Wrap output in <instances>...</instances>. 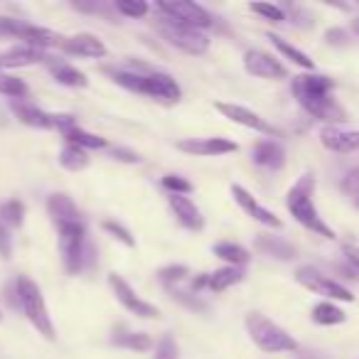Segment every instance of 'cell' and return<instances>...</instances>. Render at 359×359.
<instances>
[{
  "mask_svg": "<svg viewBox=\"0 0 359 359\" xmlns=\"http://www.w3.org/2000/svg\"><path fill=\"white\" fill-rule=\"evenodd\" d=\"M315 185H318V182H315L313 172L300 175V177L293 182V187L288 190V195H285V207H288L290 217H293L300 226H305V229L313 231V234L323 236V239L334 241L337 234H334L332 226L320 217L318 207H315V200H313Z\"/></svg>",
  "mask_w": 359,
  "mask_h": 359,
  "instance_id": "1",
  "label": "cell"
},
{
  "mask_svg": "<svg viewBox=\"0 0 359 359\" xmlns=\"http://www.w3.org/2000/svg\"><path fill=\"white\" fill-rule=\"evenodd\" d=\"M57 226V244H60L62 266L69 276H79L86 269V261L91 259L94 249L86 239V222L81 215L69 217V219L55 222Z\"/></svg>",
  "mask_w": 359,
  "mask_h": 359,
  "instance_id": "2",
  "label": "cell"
},
{
  "mask_svg": "<svg viewBox=\"0 0 359 359\" xmlns=\"http://www.w3.org/2000/svg\"><path fill=\"white\" fill-rule=\"evenodd\" d=\"M246 332H249L251 342L259 349L269 354H278V352H298V339L283 330L280 325H276L271 318H266L264 313H249L244 320Z\"/></svg>",
  "mask_w": 359,
  "mask_h": 359,
  "instance_id": "3",
  "label": "cell"
},
{
  "mask_svg": "<svg viewBox=\"0 0 359 359\" xmlns=\"http://www.w3.org/2000/svg\"><path fill=\"white\" fill-rule=\"evenodd\" d=\"M15 283H18V303H20L25 318L30 320V325L37 330V334H42L45 339L55 342L57 339L55 323H52V318H50V310H47L45 295H42L40 285L32 278H27V276H18Z\"/></svg>",
  "mask_w": 359,
  "mask_h": 359,
  "instance_id": "4",
  "label": "cell"
},
{
  "mask_svg": "<svg viewBox=\"0 0 359 359\" xmlns=\"http://www.w3.org/2000/svg\"><path fill=\"white\" fill-rule=\"evenodd\" d=\"M11 111L18 116V121L30 128H40V130H60L62 135L69 128L76 126V118L72 114H50L45 109H37L35 104H30L27 99L20 101H11Z\"/></svg>",
  "mask_w": 359,
  "mask_h": 359,
  "instance_id": "5",
  "label": "cell"
},
{
  "mask_svg": "<svg viewBox=\"0 0 359 359\" xmlns=\"http://www.w3.org/2000/svg\"><path fill=\"white\" fill-rule=\"evenodd\" d=\"M158 32L163 35V40L168 42V45L177 47V50L185 52V55L202 57L207 50H210V37H207L202 30H195V27H187V25H177V22L168 20V18H163V15H160V22H158Z\"/></svg>",
  "mask_w": 359,
  "mask_h": 359,
  "instance_id": "6",
  "label": "cell"
},
{
  "mask_svg": "<svg viewBox=\"0 0 359 359\" xmlns=\"http://www.w3.org/2000/svg\"><path fill=\"white\" fill-rule=\"evenodd\" d=\"M158 13L168 20L177 22V25H187L195 27V30L205 32L207 27H212L215 18L210 15L207 8H202L200 3H192V0H160L155 3Z\"/></svg>",
  "mask_w": 359,
  "mask_h": 359,
  "instance_id": "7",
  "label": "cell"
},
{
  "mask_svg": "<svg viewBox=\"0 0 359 359\" xmlns=\"http://www.w3.org/2000/svg\"><path fill=\"white\" fill-rule=\"evenodd\" d=\"M295 280H298L305 290H310V293L323 295V300H332V303L334 300H342V303H352L354 300L352 290H349L347 285H342L339 280L325 276L323 271L315 269V266H300V269L295 271Z\"/></svg>",
  "mask_w": 359,
  "mask_h": 359,
  "instance_id": "8",
  "label": "cell"
},
{
  "mask_svg": "<svg viewBox=\"0 0 359 359\" xmlns=\"http://www.w3.org/2000/svg\"><path fill=\"white\" fill-rule=\"evenodd\" d=\"M290 91H293V96L298 99L300 106H308L320 99L332 96L334 79L325 74H315V72H310V74H298L290 81Z\"/></svg>",
  "mask_w": 359,
  "mask_h": 359,
  "instance_id": "9",
  "label": "cell"
},
{
  "mask_svg": "<svg viewBox=\"0 0 359 359\" xmlns=\"http://www.w3.org/2000/svg\"><path fill=\"white\" fill-rule=\"evenodd\" d=\"M109 285H111V290H114L116 300H118V303L123 305L130 315L143 318V320H158L160 318V310L155 308V305H150L148 300L140 298V295L130 288V283L123 278V276L109 273Z\"/></svg>",
  "mask_w": 359,
  "mask_h": 359,
  "instance_id": "10",
  "label": "cell"
},
{
  "mask_svg": "<svg viewBox=\"0 0 359 359\" xmlns=\"http://www.w3.org/2000/svg\"><path fill=\"white\" fill-rule=\"evenodd\" d=\"M138 94L170 106V104H177L180 96H182V89H180V84L175 81V76H170L168 72H153L150 69L143 74Z\"/></svg>",
  "mask_w": 359,
  "mask_h": 359,
  "instance_id": "11",
  "label": "cell"
},
{
  "mask_svg": "<svg viewBox=\"0 0 359 359\" xmlns=\"http://www.w3.org/2000/svg\"><path fill=\"white\" fill-rule=\"evenodd\" d=\"M215 109L219 111V114L224 116V118L234 121V123L244 126V128H249V130H256V133H264V135H269V138H278V135H280V130L276 128V126H271L269 121L261 118V116L256 114V111L246 109V106L226 104V101H217Z\"/></svg>",
  "mask_w": 359,
  "mask_h": 359,
  "instance_id": "12",
  "label": "cell"
},
{
  "mask_svg": "<svg viewBox=\"0 0 359 359\" xmlns=\"http://www.w3.org/2000/svg\"><path fill=\"white\" fill-rule=\"evenodd\" d=\"M244 69L249 72L251 76H259V79H269V81H278L288 76V69H285L283 62L264 50H246Z\"/></svg>",
  "mask_w": 359,
  "mask_h": 359,
  "instance_id": "13",
  "label": "cell"
},
{
  "mask_svg": "<svg viewBox=\"0 0 359 359\" xmlns=\"http://www.w3.org/2000/svg\"><path fill=\"white\" fill-rule=\"evenodd\" d=\"M244 280V271L234 269V266H224L219 271H212V273H200L197 278L190 280L192 293H200V290H212V293H222V290L231 288V285H239Z\"/></svg>",
  "mask_w": 359,
  "mask_h": 359,
  "instance_id": "14",
  "label": "cell"
},
{
  "mask_svg": "<svg viewBox=\"0 0 359 359\" xmlns=\"http://www.w3.org/2000/svg\"><path fill=\"white\" fill-rule=\"evenodd\" d=\"M231 197H234V202L241 207V210L246 212V215L251 217L254 222H259V224L269 226V229H280L283 226V222L278 219V217L273 215L271 210H266L264 205H261L259 200H256L254 195H251L246 187L241 185H231Z\"/></svg>",
  "mask_w": 359,
  "mask_h": 359,
  "instance_id": "15",
  "label": "cell"
},
{
  "mask_svg": "<svg viewBox=\"0 0 359 359\" xmlns=\"http://www.w3.org/2000/svg\"><path fill=\"white\" fill-rule=\"evenodd\" d=\"M60 50L69 57H86V60H101V57H106V52H109L104 40L91 35V32H76V35L65 37Z\"/></svg>",
  "mask_w": 359,
  "mask_h": 359,
  "instance_id": "16",
  "label": "cell"
},
{
  "mask_svg": "<svg viewBox=\"0 0 359 359\" xmlns=\"http://www.w3.org/2000/svg\"><path fill=\"white\" fill-rule=\"evenodd\" d=\"M177 150L187 155H200V158H217V155L236 153L239 145L229 138H185L177 143Z\"/></svg>",
  "mask_w": 359,
  "mask_h": 359,
  "instance_id": "17",
  "label": "cell"
},
{
  "mask_svg": "<svg viewBox=\"0 0 359 359\" xmlns=\"http://www.w3.org/2000/svg\"><path fill=\"white\" fill-rule=\"evenodd\" d=\"M168 205L172 210L175 219L185 226L187 231H202L205 229V217H202L200 207L185 195H168Z\"/></svg>",
  "mask_w": 359,
  "mask_h": 359,
  "instance_id": "18",
  "label": "cell"
},
{
  "mask_svg": "<svg viewBox=\"0 0 359 359\" xmlns=\"http://www.w3.org/2000/svg\"><path fill=\"white\" fill-rule=\"evenodd\" d=\"M320 143L332 153H354V150H359V130L323 126L320 128Z\"/></svg>",
  "mask_w": 359,
  "mask_h": 359,
  "instance_id": "19",
  "label": "cell"
},
{
  "mask_svg": "<svg viewBox=\"0 0 359 359\" xmlns=\"http://www.w3.org/2000/svg\"><path fill=\"white\" fill-rule=\"evenodd\" d=\"M18 40H20V45L35 47V50L45 52V50H50V47H57V50H60V45H62L65 37L57 35L55 30H47V27H37V25H30V22H20Z\"/></svg>",
  "mask_w": 359,
  "mask_h": 359,
  "instance_id": "20",
  "label": "cell"
},
{
  "mask_svg": "<svg viewBox=\"0 0 359 359\" xmlns=\"http://www.w3.org/2000/svg\"><path fill=\"white\" fill-rule=\"evenodd\" d=\"M251 158L259 168H266V170H280L285 165V148L280 140L276 138H264L254 145L251 150Z\"/></svg>",
  "mask_w": 359,
  "mask_h": 359,
  "instance_id": "21",
  "label": "cell"
},
{
  "mask_svg": "<svg viewBox=\"0 0 359 359\" xmlns=\"http://www.w3.org/2000/svg\"><path fill=\"white\" fill-rule=\"evenodd\" d=\"M45 52L35 50V47H27V45H15L11 50L0 52V72H8V69H18V67H30L35 62H45Z\"/></svg>",
  "mask_w": 359,
  "mask_h": 359,
  "instance_id": "22",
  "label": "cell"
},
{
  "mask_svg": "<svg viewBox=\"0 0 359 359\" xmlns=\"http://www.w3.org/2000/svg\"><path fill=\"white\" fill-rule=\"evenodd\" d=\"M256 249L264 251L266 256H273L278 261H293L298 256V249H295L290 241L280 239V236L273 234H261L256 236Z\"/></svg>",
  "mask_w": 359,
  "mask_h": 359,
  "instance_id": "23",
  "label": "cell"
},
{
  "mask_svg": "<svg viewBox=\"0 0 359 359\" xmlns=\"http://www.w3.org/2000/svg\"><path fill=\"white\" fill-rule=\"evenodd\" d=\"M269 42L271 45L276 47V50L280 52V55H283V60H288V62H293L295 67H300V69H305L310 74V72H315V62L310 60L308 55H305L303 50H298V47L295 45H290V42H285L283 37L280 35H273V32H269Z\"/></svg>",
  "mask_w": 359,
  "mask_h": 359,
  "instance_id": "24",
  "label": "cell"
},
{
  "mask_svg": "<svg viewBox=\"0 0 359 359\" xmlns=\"http://www.w3.org/2000/svg\"><path fill=\"white\" fill-rule=\"evenodd\" d=\"M310 320L315 325H323V327H332V325L347 323V313L337 303H332V300H320L313 308V313H310Z\"/></svg>",
  "mask_w": 359,
  "mask_h": 359,
  "instance_id": "25",
  "label": "cell"
},
{
  "mask_svg": "<svg viewBox=\"0 0 359 359\" xmlns=\"http://www.w3.org/2000/svg\"><path fill=\"white\" fill-rule=\"evenodd\" d=\"M47 67H50L52 76H55L60 84L72 86V89H84V86H89V79H86L84 72L67 65V62H47Z\"/></svg>",
  "mask_w": 359,
  "mask_h": 359,
  "instance_id": "26",
  "label": "cell"
},
{
  "mask_svg": "<svg viewBox=\"0 0 359 359\" xmlns=\"http://www.w3.org/2000/svg\"><path fill=\"white\" fill-rule=\"evenodd\" d=\"M217 259H222L226 266H234V269H241L251 261L249 249H244L241 244H234V241H219V244L212 246Z\"/></svg>",
  "mask_w": 359,
  "mask_h": 359,
  "instance_id": "27",
  "label": "cell"
},
{
  "mask_svg": "<svg viewBox=\"0 0 359 359\" xmlns=\"http://www.w3.org/2000/svg\"><path fill=\"white\" fill-rule=\"evenodd\" d=\"M111 342H114L116 347L133 349V352H148V349L153 347V339H150V334L130 332V330L121 327V325L114 330V337H111Z\"/></svg>",
  "mask_w": 359,
  "mask_h": 359,
  "instance_id": "28",
  "label": "cell"
},
{
  "mask_svg": "<svg viewBox=\"0 0 359 359\" xmlns=\"http://www.w3.org/2000/svg\"><path fill=\"white\" fill-rule=\"evenodd\" d=\"M60 165L65 170H69V172H79V170L89 168V153H86L84 148H79V145L74 143H65L60 150Z\"/></svg>",
  "mask_w": 359,
  "mask_h": 359,
  "instance_id": "29",
  "label": "cell"
},
{
  "mask_svg": "<svg viewBox=\"0 0 359 359\" xmlns=\"http://www.w3.org/2000/svg\"><path fill=\"white\" fill-rule=\"evenodd\" d=\"M65 143H74V145H79V148H84V150L109 148V140L101 138V135L89 133V130L79 128V126H74V128L67 130V133H65Z\"/></svg>",
  "mask_w": 359,
  "mask_h": 359,
  "instance_id": "30",
  "label": "cell"
},
{
  "mask_svg": "<svg viewBox=\"0 0 359 359\" xmlns=\"http://www.w3.org/2000/svg\"><path fill=\"white\" fill-rule=\"evenodd\" d=\"M0 94L8 96L11 101L27 99V84L15 74H8V72H0Z\"/></svg>",
  "mask_w": 359,
  "mask_h": 359,
  "instance_id": "31",
  "label": "cell"
},
{
  "mask_svg": "<svg viewBox=\"0 0 359 359\" xmlns=\"http://www.w3.org/2000/svg\"><path fill=\"white\" fill-rule=\"evenodd\" d=\"M339 190H342V195L347 197L349 205H352L354 210H359V165L349 168L347 172L342 175V180H339Z\"/></svg>",
  "mask_w": 359,
  "mask_h": 359,
  "instance_id": "32",
  "label": "cell"
},
{
  "mask_svg": "<svg viewBox=\"0 0 359 359\" xmlns=\"http://www.w3.org/2000/svg\"><path fill=\"white\" fill-rule=\"evenodd\" d=\"M22 222H25V205L20 200H8L0 205V224L22 226Z\"/></svg>",
  "mask_w": 359,
  "mask_h": 359,
  "instance_id": "33",
  "label": "cell"
},
{
  "mask_svg": "<svg viewBox=\"0 0 359 359\" xmlns=\"http://www.w3.org/2000/svg\"><path fill=\"white\" fill-rule=\"evenodd\" d=\"M114 8L128 20H140V18H145L150 13V6L145 0H116Z\"/></svg>",
  "mask_w": 359,
  "mask_h": 359,
  "instance_id": "34",
  "label": "cell"
},
{
  "mask_svg": "<svg viewBox=\"0 0 359 359\" xmlns=\"http://www.w3.org/2000/svg\"><path fill=\"white\" fill-rule=\"evenodd\" d=\"M190 276V269L187 266H182V264H177V266H165V269H160L158 271V278H160V283L165 285V288H175L177 283H182V280Z\"/></svg>",
  "mask_w": 359,
  "mask_h": 359,
  "instance_id": "35",
  "label": "cell"
},
{
  "mask_svg": "<svg viewBox=\"0 0 359 359\" xmlns=\"http://www.w3.org/2000/svg\"><path fill=\"white\" fill-rule=\"evenodd\" d=\"M160 185H163L165 190L170 192V195H185L187 197L192 192V182H190V180L182 177V175H172V172L163 175Z\"/></svg>",
  "mask_w": 359,
  "mask_h": 359,
  "instance_id": "36",
  "label": "cell"
},
{
  "mask_svg": "<svg viewBox=\"0 0 359 359\" xmlns=\"http://www.w3.org/2000/svg\"><path fill=\"white\" fill-rule=\"evenodd\" d=\"M249 11L256 13V15H261L264 20H269V22H283L285 20L283 8L273 6V3H251Z\"/></svg>",
  "mask_w": 359,
  "mask_h": 359,
  "instance_id": "37",
  "label": "cell"
},
{
  "mask_svg": "<svg viewBox=\"0 0 359 359\" xmlns=\"http://www.w3.org/2000/svg\"><path fill=\"white\" fill-rule=\"evenodd\" d=\"M104 231H109V234L114 236V239H118L121 244L128 246V249H133V246H135V239H133V236H130V231L126 229L123 224H118V222L106 219V222H104Z\"/></svg>",
  "mask_w": 359,
  "mask_h": 359,
  "instance_id": "38",
  "label": "cell"
},
{
  "mask_svg": "<svg viewBox=\"0 0 359 359\" xmlns=\"http://www.w3.org/2000/svg\"><path fill=\"white\" fill-rule=\"evenodd\" d=\"M177 342L172 339V334H163L158 342V347H155V354L153 359H177Z\"/></svg>",
  "mask_w": 359,
  "mask_h": 359,
  "instance_id": "39",
  "label": "cell"
},
{
  "mask_svg": "<svg viewBox=\"0 0 359 359\" xmlns=\"http://www.w3.org/2000/svg\"><path fill=\"white\" fill-rule=\"evenodd\" d=\"M172 293V298L175 300H180L182 305H187L190 310H200V313H205L207 310V303H202L200 298H195V295H190V293H182V290H170Z\"/></svg>",
  "mask_w": 359,
  "mask_h": 359,
  "instance_id": "40",
  "label": "cell"
},
{
  "mask_svg": "<svg viewBox=\"0 0 359 359\" xmlns=\"http://www.w3.org/2000/svg\"><path fill=\"white\" fill-rule=\"evenodd\" d=\"M325 42L332 47H344L347 45V30H342V27H330V30L325 32Z\"/></svg>",
  "mask_w": 359,
  "mask_h": 359,
  "instance_id": "41",
  "label": "cell"
},
{
  "mask_svg": "<svg viewBox=\"0 0 359 359\" xmlns=\"http://www.w3.org/2000/svg\"><path fill=\"white\" fill-rule=\"evenodd\" d=\"M22 20H13V18H0V37H18Z\"/></svg>",
  "mask_w": 359,
  "mask_h": 359,
  "instance_id": "42",
  "label": "cell"
},
{
  "mask_svg": "<svg viewBox=\"0 0 359 359\" xmlns=\"http://www.w3.org/2000/svg\"><path fill=\"white\" fill-rule=\"evenodd\" d=\"M0 256L6 261L13 256V239H11V234H8L6 224H0Z\"/></svg>",
  "mask_w": 359,
  "mask_h": 359,
  "instance_id": "43",
  "label": "cell"
},
{
  "mask_svg": "<svg viewBox=\"0 0 359 359\" xmlns=\"http://www.w3.org/2000/svg\"><path fill=\"white\" fill-rule=\"evenodd\" d=\"M114 160H121V163H128V165H138L140 163V155L133 153V150H126V148H114L111 150Z\"/></svg>",
  "mask_w": 359,
  "mask_h": 359,
  "instance_id": "44",
  "label": "cell"
},
{
  "mask_svg": "<svg viewBox=\"0 0 359 359\" xmlns=\"http://www.w3.org/2000/svg\"><path fill=\"white\" fill-rule=\"evenodd\" d=\"M342 256L349 261V264H352V269L359 273V246H354V244H344V246H342Z\"/></svg>",
  "mask_w": 359,
  "mask_h": 359,
  "instance_id": "45",
  "label": "cell"
},
{
  "mask_svg": "<svg viewBox=\"0 0 359 359\" xmlns=\"http://www.w3.org/2000/svg\"><path fill=\"white\" fill-rule=\"evenodd\" d=\"M0 320H3V313H0Z\"/></svg>",
  "mask_w": 359,
  "mask_h": 359,
  "instance_id": "46",
  "label": "cell"
}]
</instances>
